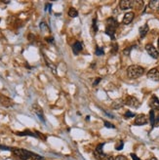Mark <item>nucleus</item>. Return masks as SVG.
<instances>
[{
    "label": "nucleus",
    "instance_id": "obj_17",
    "mask_svg": "<svg viewBox=\"0 0 159 160\" xmlns=\"http://www.w3.org/2000/svg\"><path fill=\"white\" fill-rule=\"evenodd\" d=\"M149 8L152 10H158L159 9V0H151L149 1Z\"/></svg>",
    "mask_w": 159,
    "mask_h": 160
},
{
    "label": "nucleus",
    "instance_id": "obj_34",
    "mask_svg": "<svg viewBox=\"0 0 159 160\" xmlns=\"http://www.w3.org/2000/svg\"><path fill=\"white\" fill-rule=\"evenodd\" d=\"M103 160H114V158L112 157V156H106Z\"/></svg>",
    "mask_w": 159,
    "mask_h": 160
},
{
    "label": "nucleus",
    "instance_id": "obj_8",
    "mask_svg": "<svg viewBox=\"0 0 159 160\" xmlns=\"http://www.w3.org/2000/svg\"><path fill=\"white\" fill-rule=\"evenodd\" d=\"M104 143H101V145H99L97 146V148L96 150H95V155L97 156V158L98 159H101V158H104L106 157V154H104Z\"/></svg>",
    "mask_w": 159,
    "mask_h": 160
},
{
    "label": "nucleus",
    "instance_id": "obj_1",
    "mask_svg": "<svg viewBox=\"0 0 159 160\" xmlns=\"http://www.w3.org/2000/svg\"><path fill=\"white\" fill-rule=\"evenodd\" d=\"M145 73V68L141 66L138 65H133L130 66L128 68H127V75L129 76L130 78H139L140 76H142Z\"/></svg>",
    "mask_w": 159,
    "mask_h": 160
},
{
    "label": "nucleus",
    "instance_id": "obj_23",
    "mask_svg": "<svg viewBox=\"0 0 159 160\" xmlns=\"http://www.w3.org/2000/svg\"><path fill=\"white\" fill-rule=\"evenodd\" d=\"M31 160H43L44 158L42 157V156H40V155H38V154H35V153H33L32 156L30 157Z\"/></svg>",
    "mask_w": 159,
    "mask_h": 160
},
{
    "label": "nucleus",
    "instance_id": "obj_19",
    "mask_svg": "<svg viewBox=\"0 0 159 160\" xmlns=\"http://www.w3.org/2000/svg\"><path fill=\"white\" fill-rule=\"evenodd\" d=\"M149 120H150V124L152 126H154V124L156 123V120H155V114H154V110H151L149 111Z\"/></svg>",
    "mask_w": 159,
    "mask_h": 160
},
{
    "label": "nucleus",
    "instance_id": "obj_35",
    "mask_svg": "<svg viewBox=\"0 0 159 160\" xmlns=\"http://www.w3.org/2000/svg\"><path fill=\"white\" fill-rule=\"evenodd\" d=\"M46 40L48 41V42H53V41H54V38H53V37H51V38H47Z\"/></svg>",
    "mask_w": 159,
    "mask_h": 160
},
{
    "label": "nucleus",
    "instance_id": "obj_14",
    "mask_svg": "<svg viewBox=\"0 0 159 160\" xmlns=\"http://www.w3.org/2000/svg\"><path fill=\"white\" fill-rule=\"evenodd\" d=\"M148 30H149V27H148V25L147 24H145L142 27H140V35H141V37L142 38H144L145 35H147V33L148 32Z\"/></svg>",
    "mask_w": 159,
    "mask_h": 160
},
{
    "label": "nucleus",
    "instance_id": "obj_33",
    "mask_svg": "<svg viewBox=\"0 0 159 160\" xmlns=\"http://www.w3.org/2000/svg\"><path fill=\"white\" fill-rule=\"evenodd\" d=\"M101 78L100 77V78H97L96 80H95V81H94V83H93V85L94 86H96V85H98L99 84V83H100V81H101Z\"/></svg>",
    "mask_w": 159,
    "mask_h": 160
},
{
    "label": "nucleus",
    "instance_id": "obj_6",
    "mask_svg": "<svg viewBox=\"0 0 159 160\" xmlns=\"http://www.w3.org/2000/svg\"><path fill=\"white\" fill-rule=\"evenodd\" d=\"M133 6H134V1H131V0H122L119 3V7L121 10H129L133 8Z\"/></svg>",
    "mask_w": 159,
    "mask_h": 160
},
{
    "label": "nucleus",
    "instance_id": "obj_39",
    "mask_svg": "<svg viewBox=\"0 0 159 160\" xmlns=\"http://www.w3.org/2000/svg\"><path fill=\"white\" fill-rule=\"evenodd\" d=\"M0 21H1V20H0Z\"/></svg>",
    "mask_w": 159,
    "mask_h": 160
},
{
    "label": "nucleus",
    "instance_id": "obj_3",
    "mask_svg": "<svg viewBox=\"0 0 159 160\" xmlns=\"http://www.w3.org/2000/svg\"><path fill=\"white\" fill-rule=\"evenodd\" d=\"M124 104L126 105H128V107H131L134 108H138L140 107V105H141L138 99L133 97V96H128V97L126 98L125 102H124Z\"/></svg>",
    "mask_w": 159,
    "mask_h": 160
},
{
    "label": "nucleus",
    "instance_id": "obj_24",
    "mask_svg": "<svg viewBox=\"0 0 159 160\" xmlns=\"http://www.w3.org/2000/svg\"><path fill=\"white\" fill-rule=\"evenodd\" d=\"M135 113L134 112H132V111H126L125 114H124V116H125L126 118H132V117H134L135 116Z\"/></svg>",
    "mask_w": 159,
    "mask_h": 160
},
{
    "label": "nucleus",
    "instance_id": "obj_27",
    "mask_svg": "<svg viewBox=\"0 0 159 160\" xmlns=\"http://www.w3.org/2000/svg\"><path fill=\"white\" fill-rule=\"evenodd\" d=\"M117 50H118V46H117V44H113V45H112V50H111V53H115V52H117Z\"/></svg>",
    "mask_w": 159,
    "mask_h": 160
},
{
    "label": "nucleus",
    "instance_id": "obj_25",
    "mask_svg": "<svg viewBox=\"0 0 159 160\" xmlns=\"http://www.w3.org/2000/svg\"><path fill=\"white\" fill-rule=\"evenodd\" d=\"M123 146H124V143L122 142V141H120L119 143L116 146V148H116L117 150H121V149L123 148Z\"/></svg>",
    "mask_w": 159,
    "mask_h": 160
},
{
    "label": "nucleus",
    "instance_id": "obj_32",
    "mask_svg": "<svg viewBox=\"0 0 159 160\" xmlns=\"http://www.w3.org/2000/svg\"><path fill=\"white\" fill-rule=\"evenodd\" d=\"M131 157H132L133 160H141V159H140V158L138 157V156H137V155L135 154V153H132V154H131Z\"/></svg>",
    "mask_w": 159,
    "mask_h": 160
},
{
    "label": "nucleus",
    "instance_id": "obj_7",
    "mask_svg": "<svg viewBox=\"0 0 159 160\" xmlns=\"http://www.w3.org/2000/svg\"><path fill=\"white\" fill-rule=\"evenodd\" d=\"M147 123V117L145 114H139L135 120V125L138 126L145 125Z\"/></svg>",
    "mask_w": 159,
    "mask_h": 160
},
{
    "label": "nucleus",
    "instance_id": "obj_21",
    "mask_svg": "<svg viewBox=\"0 0 159 160\" xmlns=\"http://www.w3.org/2000/svg\"><path fill=\"white\" fill-rule=\"evenodd\" d=\"M123 105H124V102H122L121 100H116V101L112 104V107L115 108V110H118V108L121 107Z\"/></svg>",
    "mask_w": 159,
    "mask_h": 160
},
{
    "label": "nucleus",
    "instance_id": "obj_5",
    "mask_svg": "<svg viewBox=\"0 0 159 160\" xmlns=\"http://www.w3.org/2000/svg\"><path fill=\"white\" fill-rule=\"evenodd\" d=\"M147 78L152 81H159V70L157 68H151L147 72Z\"/></svg>",
    "mask_w": 159,
    "mask_h": 160
},
{
    "label": "nucleus",
    "instance_id": "obj_18",
    "mask_svg": "<svg viewBox=\"0 0 159 160\" xmlns=\"http://www.w3.org/2000/svg\"><path fill=\"white\" fill-rule=\"evenodd\" d=\"M33 110H34V111H35V113L38 115V117H39L41 120H44L42 110H41V108L38 107V105H33Z\"/></svg>",
    "mask_w": 159,
    "mask_h": 160
},
{
    "label": "nucleus",
    "instance_id": "obj_16",
    "mask_svg": "<svg viewBox=\"0 0 159 160\" xmlns=\"http://www.w3.org/2000/svg\"><path fill=\"white\" fill-rule=\"evenodd\" d=\"M17 135L19 136H31V137H40V134L38 132H35V133H32L30 132V131H24V132H22V133H17Z\"/></svg>",
    "mask_w": 159,
    "mask_h": 160
},
{
    "label": "nucleus",
    "instance_id": "obj_15",
    "mask_svg": "<svg viewBox=\"0 0 159 160\" xmlns=\"http://www.w3.org/2000/svg\"><path fill=\"white\" fill-rule=\"evenodd\" d=\"M45 63H46V65H47V66H48V68L51 69V71H52L54 74H57V66L54 65L53 63H51L50 61L47 59V58L45 57Z\"/></svg>",
    "mask_w": 159,
    "mask_h": 160
},
{
    "label": "nucleus",
    "instance_id": "obj_9",
    "mask_svg": "<svg viewBox=\"0 0 159 160\" xmlns=\"http://www.w3.org/2000/svg\"><path fill=\"white\" fill-rule=\"evenodd\" d=\"M135 18V14L133 12H128L124 15V18H123V24L124 25H129L131 24L133 20Z\"/></svg>",
    "mask_w": 159,
    "mask_h": 160
},
{
    "label": "nucleus",
    "instance_id": "obj_30",
    "mask_svg": "<svg viewBox=\"0 0 159 160\" xmlns=\"http://www.w3.org/2000/svg\"><path fill=\"white\" fill-rule=\"evenodd\" d=\"M40 28L44 30H47L48 27H47V25H46L45 23H41V24H40Z\"/></svg>",
    "mask_w": 159,
    "mask_h": 160
},
{
    "label": "nucleus",
    "instance_id": "obj_26",
    "mask_svg": "<svg viewBox=\"0 0 159 160\" xmlns=\"http://www.w3.org/2000/svg\"><path fill=\"white\" fill-rule=\"evenodd\" d=\"M93 28H94V31L96 32V31L98 30V27H97V19L94 18L93 20Z\"/></svg>",
    "mask_w": 159,
    "mask_h": 160
},
{
    "label": "nucleus",
    "instance_id": "obj_20",
    "mask_svg": "<svg viewBox=\"0 0 159 160\" xmlns=\"http://www.w3.org/2000/svg\"><path fill=\"white\" fill-rule=\"evenodd\" d=\"M68 16L71 18H76L78 17V11L74 8H71L68 10Z\"/></svg>",
    "mask_w": 159,
    "mask_h": 160
},
{
    "label": "nucleus",
    "instance_id": "obj_22",
    "mask_svg": "<svg viewBox=\"0 0 159 160\" xmlns=\"http://www.w3.org/2000/svg\"><path fill=\"white\" fill-rule=\"evenodd\" d=\"M95 54H96L97 56H103L104 54V51L103 48H101V47H97L96 51H95Z\"/></svg>",
    "mask_w": 159,
    "mask_h": 160
},
{
    "label": "nucleus",
    "instance_id": "obj_28",
    "mask_svg": "<svg viewBox=\"0 0 159 160\" xmlns=\"http://www.w3.org/2000/svg\"><path fill=\"white\" fill-rule=\"evenodd\" d=\"M104 126H106V128H115V127H114V125H112L110 122H107V121L104 122Z\"/></svg>",
    "mask_w": 159,
    "mask_h": 160
},
{
    "label": "nucleus",
    "instance_id": "obj_4",
    "mask_svg": "<svg viewBox=\"0 0 159 160\" xmlns=\"http://www.w3.org/2000/svg\"><path fill=\"white\" fill-rule=\"evenodd\" d=\"M145 51H147L148 55L151 58H153V59H157V58L159 57L158 51L156 50V48L152 45V44H147V45H145Z\"/></svg>",
    "mask_w": 159,
    "mask_h": 160
},
{
    "label": "nucleus",
    "instance_id": "obj_31",
    "mask_svg": "<svg viewBox=\"0 0 159 160\" xmlns=\"http://www.w3.org/2000/svg\"><path fill=\"white\" fill-rule=\"evenodd\" d=\"M130 51H131V48H127V49H125L123 51V53H124V55H129V53H130Z\"/></svg>",
    "mask_w": 159,
    "mask_h": 160
},
{
    "label": "nucleus",
    "instance_id": "obj_12",
    "mask_svg": "<svg viewBox=\"0 0 159 160\" xmlns=\"http://www.w3.org/2000/svg\"><path fill=\"white\" fill-rule=\"evenodd\" d=\"M106 27H113V28H115V30H116V27H118V22L116 21V19L110 17L109 19H106Z\"/></svg>",
    "mask_w": 159,
    "mask_h": 160
},
{
    "label": "nucleus",
    "instance_id": "obj_36",
    "mask_svg": "<svg viewBox=\"0 0 159 160\" xmlns=\"http://www.w3.org/2000/svg\"><path fill=\"white\" fill-rule=\"evenodd\" d=\"M150 160H157V159H156V158H155V157H152V158H151Z\"/></svg>",
    "mask_w": 159,
    "mask_h": 160
},
{
    "label": "nucleus",
    "instance_id": "obj_29",
    "mask_svg": "<svg viewBox=\"0 0 159 160\" xmlns=\"http://www.w3.org/2000/svg\"><path fill=\"white\" fill-rule=\"evenodd\" d=\"M114 160H127V158L124 155H118L117 157H115Z\"/></svg>",
    "mask_w": 159,
    "mask_h": 160
},
{
    "label": "nucleus",
    "instance_id": "obj_11",
    "mask_svg": "<svg viewBox=\"0 0 159 160\" xmlns=\"http://www.w3.org/2000/svg\"><path fill=\"white\" fill-rule=\"evenodd\" d=\"M82 49H83V44L81 42H79V41H76L73 45H72V51H73V53L75 55H78V54L82 51Z\"/></svg>",
    "mask_w": 159,
    "mask_h": 160
},
{
    "label": "nucleus",
    "instance_id": "obj_2",
    "mask_svg": "<svg viewBox=\"0 0 159 160\" xmlns=\"http://www.w3.org/2000/svg\"><path fill=\"white\" fill-rule=\"evenodd\" d=\"M12 151L14 152L15 155H17L18 157H20L23 160H28L30 159V157L32 156L33 153L28 151L27 149H22V148H13Z\"/></svg>",
    "mask_w": 159,
    "mask_h": 160
},
{
    "label": "nucleus",
    "instance_id": "obj_37",
    "mask_svg": "<svg viewBox=\"0 0 159 160\" xmlns=\"http://www.w3.org/2000/svg\"><path fill=\"white\" fill-rule=\"evenodd\" d=\"M156 122H159V117L157 118V120H156Z\"/></svg>",
    "mask_w": 159,
    "mask_h": 160
},
{
    "label": "nucleus",
    "instance_id": "obj_13",
    "mask_svg": "<svg viewBox=\"0 0 159 160\" xmlns=\"http://www.w3.org/2000/svg\"><path fill=\"white\" fill-rule=\"evenodd\" d=\"M110 37L111 40H114L115 39V28L113 27H106V31H104Z\"/></svg>",
    "mask_w": 159,
    "mask_h": 160
},
{
    "label": "nucleus",
    "instance_id": "obj_38",
    "mask_svg": "<svg viewBox=\"0 0 159 160\" xmlns=\"http://www.w3.org/2000/svg\"><path fill=\"white\" fill-rule=\"evenodd\" d=\"M158 49H159V38H158Z\"/></svg>",
    "mask_w": 159,
    "mask_h": 160
},
{
    "label": "nucleus",
    "instance_id": "obj_10",
    "mask_svg": "<svg viewBox=\"0 0 159 160\" xmlns=\"http://www.w3.org/2000/svg\"><path fill=\"white\" fill-rule=\"evenodd\" d=\"M149 107H150L152 110H159V100L156 96H152L150 98V101H149Z\"/></svg>",
    "mask_w": 159,
    "mask_h": 160
}]
</instances>
